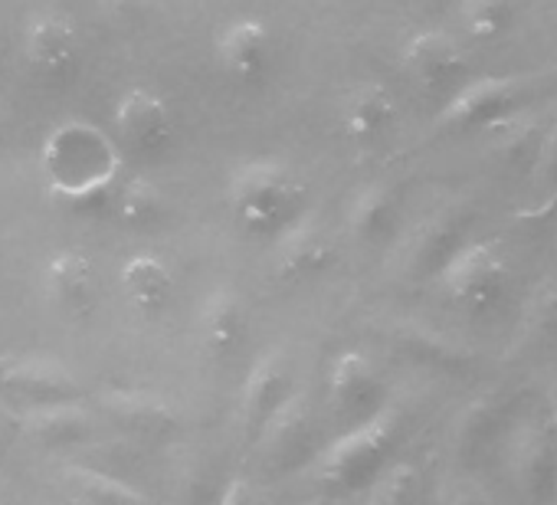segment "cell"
Listing matches in <instances>:
<instances>
[{
  "label": "cell",
  "mask_w": 557,
  "mask_h": 505,
  "mask_svg": "<svg viewBox=\"0 0 557 505\" xmlns=\"http://www.w3.org/2000/svg\"><path fill=\"white\" fill-rule=\"evenodd\" d=\"M44 293L50 306L66 316H83L96 303V270L89 257L76 249H63L44 270Z\"/></svg>",
  "instance_id": "ba28073f"
},
{
  "label": "cell",
  "mask_w": 557,
  "mask_h": 505,
  "mask_svg": "<svg viewBox=\"0 0 557 505\" xmlns=\"http://www.w3.org/2000/svg\"><path fill=\"white\" fill-rule=\"evenodd\" d=\"M161 207H164L161 187L151 184L148 177H128L115 194V210L128 223H148L161 213Z\"/></svg>",
  "instance_id": "2e32d148"
},
{
  "label": "cell",
  "mask_w": 557,
  "mask_h": 505,
  "mask_svg": "<svg viewBox=\"0 0 557 505\" xmlns=\"http://www.w3.org/2000/svg\"><path fill=\"white\" fill-rule=\"evenodd\" d=\"M79 53V37L76 27L66 17L44 14L27 27L24 37V57L34 73L40 76H63Z\"/></svg>",
  "instance_id": "9c48e42d"
},
{
  "label": "cell",
  "mask_w": 557,
  "mask_h": 505,
  "mask_svg": "<svg viewBox=\"0 0 557 505\" xmlns=\"http://www.w3.org/2000/svg\"><path fill=\"white\" fill-rule=\"evenodd\" d=\"M446 296L466 312H488L508 290V263L492 243H469L443 270Z\"/></svg>",
  "instance_id": "7a4b0ae2"
},
{
  "label": "cell",
  "mask_w": 557,
  "mask_h": 505,
  "mask_svg": "<svg viewBox=\"0 0 557 505\" xmlns=\"http://www.w3.org/2000/svg\"><path fill=\"white\" fill-rule=\"evenodd\" d=\"M302 181L278 161H249L230 181V210L249 233H272L296 220Z\"/></svg>",
  "instance_id": "6da1fadb"
},
{
  "label": "cell",
  "mask_w": 557,
  "mask_h": 505,
  "mask_svg": "<svg viewBox=\"0 0 557 505\" xmlns=\"http://www.w3.org/2000/svg\"><path fill=\"white\" fill-rule=\"evenodd\" d=\"M332 239L322 226L315 223H286L283 236L275 243L272 267L275 276L283 280H306L312 273H322L332 263Z\"/></svg>",
  "instance_id": "52a82bcc"
},
{
  "label": "cell",
  "mask_w": 557,
  "mask_h": 505,
  "mask_svg": "<svg viewBox=\"0 0 557 505\" xmlns=\"http://www.w3.org/2000/svg\"><path fill=\"white\" fill-rule=\"evenodd\" d=\"M391 122H394V96L381 83L355 86L342 102V128L358 141L377 138L381 132H387Z\"/></svg>",
  "instance_id": "7c38bea8"
},
{
  "label": "cell",
  "mask_w": 557,
  "mask_h": 505,
  "mask_svg": "<svg viewBox=\"0 0 557 505\" xmlns=\"http://www.w3.org/2000/svg\"><path fill=\"white\" fill-rule=\"evenodd\" d=\"M541 213H550V217H557V184H554V190H550V200L544 204V210Z\"/></svg>",
  "instance_id": "d6986e66"
},
{
  "label": "cell",
  "mask_w": 557,
  "mask_h": 505,
  "mask_svg": "<svg viewBox=\"0 0 557 505\" xmlns=\"http://www.w3.org/2000/svg\"><path fill=\"white\" fill-rule=\"evenodd\" d=\"M272 53H275L272 30L256 17L233 21L216 37V63L236 83H256L269 70Z\"/></svg>",
  "instance_id": "5b68a950"
},
{
  "label": "cell",
  "mask_w": 557,
  "mask_h": 505,
  "mask_svg": "<svg viewBox=\"0 0 557 505\" xmlns=\"http://www.w3.org/2000/svg\"><path fill=\"white\" fill-rule=\"evenodd\" d=\"M102 11L115 21H135L138 14H145L148 0H99Z\"/></svg>",
  "instance_id": "ac0fdd59"
},
{
  "label": "cell",
  "mask_w": 557,
  "mask_h": 505,
  "mask_svg": "<svg viewBox=\"0 0 557 505\" xmlns=\"http://www.w3.org/2000/svg\"><path fill=\"white\" fill-rule=\"evenodd\" d=\"M518 109V83L492 76V79H472L466 86H456V96L446 102L440 122L443 128L472 132L505 122Z\"/></svg>",
  "instance_id": "3957f363"
},
{
  "label": "cell",
  "mask_w": 557,
  "mask_h": 505,
  "mask_svg": "<svg viewBox=\"0 0 557 505\" xmlns=\"http://www.w3.org/2000/svg\"><path fill=\"white\" fill-rule=\"evenodd\" d=\"M115 128H119V138L125 145L141 148V151H154V148L171 141L174 115H171V106L158 93L132 89L122 96V102L115 109Z\"/></svg>",
  "instance_id": "8992f818"
},
{
  "label": "cell",
  "mask_w": 557,
  "mask_h": 505,
  "mask_svg": "<svg viewBox=\"0 0 557 505\" xmlns=\"http://www.w3.org/2000/svg\"><path fill=\"white\" fill-rule=\"evenodd\" d=\"M374 391H377V378H374V368H371L368 358H361V355H345V358L335 365L332 394H335L338 404H348V407L368 404Z\"/></svg>",
  "instance_id": "5bb4252c"
},
{
  "label": "cell",
  "mask_w": 557,
  "mask_h": 505,
  "mask_svg": "<svg viewBox=\"0 0 557 505\" xmlns=\"http://www.w3.org/2000/svg\"><path fill=\"white\" fill-rule=\"evenodd\" d=\"M197 335L207 355L226 358L246 335V309L233 293H213L197 319Z\"/></svg>",
  "instance_id": "30bf717a"
},
{
  "label": "cell",
  "mask_w": 557,
  "mask_h": 505,
  "mask_svg": "<svg viewBox=\"0 0 557 505\" xmlns=\"http://www.w3.org/2000/svg\"><path fill=\"white\" fill-rule=\"evenodd\" d=\"M459 17L472 40H502L515 27V0H462Z\"/></svg>",
  "instance_id": "4fadbf2b"
},
{
  "label": "cell",
  "mask_w": 557,
  "mask_h": 505,
  "mask_svg": "<svg viewBox=\"0 0 557 505\" xmlns=\"http://www.w3.org/2000/svg\"><path fill=\"white\" fill-rule=\"evenodd\" d=\"M119 283L128 303L141 312L161 309L174 293V273L161 257H154V253H138V257L125 260Z\"/></svg>",
  "instance_id": "8fae6325"
},
{
  "label": "cell",
  "mask_w": 557,
  "mask_h": 505,
  "mask_svg": "<svg viewBox=\"0 0 557 505\" xmlns=\"http://www.w3.org/2000/svg\"><path fill=\"white\" fill-rule=\"evenodd\" d=\"M394 217V197L384 190V187H368L355 210H351V226L358 236H377Z\"/></svg>",
  "instance_id": "e0dca14e"
},
{
  "label": "cell",
  "mask_w": 557,
  "mask_h": 505,
  "mask_svg": "<svg viewBox=\"0 0 557 505\" xmlns=\"http://www.w3.org/2000/svg\"><path fill=\"white\" fill-rule=\"evenodd\" d=\"M466 57L443 30H423L404 47V73L426 93L453 89L466 79Z\"/></svg>",
  "instance_id": "277c9868"
},
{
  "label": "cell",
  "mask_w": 557,
  "mask_h": 505,
  "mask_svg": "<svg viewBox=\"0 0 557 505\" xmlns=\"http://www.w3.org/2000/svg\"><path fill=\"white\" fill-rule=\"evenodd\" d=\"M286 391V371L275 368L272 361H259L256 371L246 381V417L262 420Z\"/></svg>",
  "instance_id": "9a60e30c"
}]
</instances>
